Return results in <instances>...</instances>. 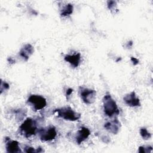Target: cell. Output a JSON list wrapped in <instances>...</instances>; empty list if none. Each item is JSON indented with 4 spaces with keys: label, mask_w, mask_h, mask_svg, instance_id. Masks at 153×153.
<instances>
[{
    "label": "cell",
    "mask_w": 153,
    "mask_h": 153,
    "mask_svg": "<svg viewBox=\"0 0 153 153\" xmlns=\"http://www.w3.org/2000/svg\"><path fill=\"white\" fill-rule=\"evenodd\" d=\"M103 106L105 114L109 117L117 115L120 113L116 102L109 93H106L104 96L103 98Z\"/></svg>",
    "instance_id": "obj_1"
},
{
    "label": "cell",
    "mask_w": 153,
    "mask_h": 153,
    "mask_svg": "<svg viewBox=\"0 0 153 153\" xmlns=\"http://www.w3.org/2000/svg\"><path fill=\"white\" fill-rule=\"evenodd\" d=\"M36 123L31 118H27L19 127L20 134L26 138L35 135L36 133Z\"/></svg>",
    "instance_id": "obj_2"
},
{
    "label": "cell",
    "mask_w": 153,
    "mask_h": 153,
    "mask_svg": "<svg viewBox=\"0 0 153 153\" xmlns=\"http://www.w3.org/2000/svg\"><path fill=\"white\" fill-rule=\"evenodd\" d=\"M54 112L57 113L58 117L62 118L65 120L74 121L81 118V114L74 111L71 107L66 106L56 109Z\"/></svg>",
    "instance_id": "obj_3"
},
{
    "label": "cell",
    "mask_w": 153,
    "mask_h": 153,
    "mask_svg": "<svg viewBox=\"0 0 153 153\" xmlns=\"http://www.w3.org/2000/svg\"><path fill=\"white\" fill-rule=\"evenodd\" d=\"M27 102L30 104L34 111L41 110L47 105L46 99L42 96L38 94H32L27 99Z\"/></svg>",
    "instance_id": "obj_4"
},
{
    "label": "cell",
    "mask_w": 153,
    "mask_h": 153,
    "mask_svg": "<svg viewBox=\"0 0 153 153\" xmlns=\"http://www.w3.org/2000/svg\"><path fill=\"white\" fill-rule=\"evenodd\" d=\"M38 134L41 141L47 142L55 139L57 136V131L53 126H50L39 129L38 130Z\"/></svg>",
    "instance_id": "obj_5"
},
{
    "label": "cell",
    "mask_w": 153,
    "mask_h": 153,
    "mask_svg": "<svg viewBox=\"0 0 153 153\" xmlns=\"http://www.w3.org/2000/svg\"><path fill=\"white\" fill-rule=\"evenodd\" d=\"M79 92L81 99L85 104L90 105L94 102L96 97V91L94 90L80 87Z\"/></svg>",
    "instance_id": "obj_6"
},
{
    "label": "cell",
    "mask_w": 153,
    "mask_h": 153,
    "mask_svg": "<svg viewBox=\"0 0 153 153\" xmlns=\"http://www.w3.org/2000/svg\"><path fill=\"white\" fill-rule=\"evenodd\" d=\"M5 148L6 151L8 153H19L22 152L19 143L17 141L11 140L9 137L5 138Z\"/></svg>",
    "instance_id": "obj_7"
},
{
    "label": "cell",
    "mask_w": 153,
    "mask_h": 153,
    "mask_svg": "<svg viewBox=\"0 0 153 153\" xmlns=\"http://www.w3.org/2000/svg\"><path fill=\"white\" fill-rule=\"evenodd\" d=\"M123 100L126 105L131 107H136V106H140V102L139 97H137L136 93L134 91H131L130 93L126 94Z\"/></svg>",
    "instance_id": "obj_8"
},
{
    "label": "cell",
    "mask_w": 153,
    "mask_h": 153,
    "mask_svg": "<svg viewBox=\"0 0 153 153\" xmlns=\"http://www.w3.org/2000/svg\"><path fill=\"white\" fill-rule=\"evenodd\" d=\"M104 127L109 132L114 134H117L120 131L121 123L117 118H115L110 121L106 122L104 125Z\"/></svg>",
    "instance_id": "obj_9"
},
{
    "label": "cell",
    "mask_w": 153,
    "mask_h": 153,
    "mask_svg": "<svg viewBox=\"0 0 153 153\" xmlns=\"http://www.w3.org/2000/svg\"><path fill=\"white\" fill-rule=\"evenodd\" d=\"M90 134V131L88 128L82 127L78 130L75 136V140L78 145H80L82 142L87 139Z\"/></svg>",
    "instance_id": "obj_10"
},
{
    "label": "cell",
    "mask_w": 153,
    "mask_h": 153,
    "mask_svg": "<svg viewBox=\"0 0 153 153\" xmlns=\"http://www.w3.org/2000/svg\"><path fill=\"white\" fill-rule=\"evenodd\" d=\"M81 57V54L79 53H75L72 54H66L64 59L66 62L69 63L72 67L76 68L79 65Z\"/></svg>",
    "instance_id": "obj_11"
},
{
    "label": "cell",
    "mask_w": 153,
    "mask_h": 153,
    "mask_svg": "<svg viewBox=\"0 0 153 153\" xmlns=\"http://www.w3.org/2000/svg\"><path fill=\"white\" fill-rule=\"evenodd\" d=\"M33 47L30 44H27L22 48V49L19 51V54L25 61H27L29 59V57L33 54Z\"/></svg>",
    "instance_id": "obj_12"
},
{
    "label": "cell",
    "mask_w": 153,
    "mask_h": 153,
    "mask_svg": "<svg viewBox=\"0 0 153 153\" xmlns=\"http://www.w3.org/2000/svg\"><path fill=\"white\" fill-rule=\"evenodd\" d=\"M73 10H74V7L71 4H66L62 8L60 14L62 16H63V17L68 16L72 13Z\"/></svg>",
    "instance_id": "obj_13"
},
{
    "label": "cell",
    "mask_w": 153,
    "mask_h": 153,
    "mask_svg": "<svg viewBox=\"0 0 153 153\" xmlns=\"http://www.w3.org/2000/svg\"><path fill=\"white\" fill-rule=\"evenodd\" d=\"M140 134L144 140H148L151 137V134L145 127H142L140 129Z\"/></svg>",
    "instance_id": "obj_14"
},
{
    "label": "cell",
    "mask_w": 153,
    "mask_h": 153,
    "mask_svg": "<svg viewBox=\"0 0 153 153\" xmlns=\"http://www.w3.org/2000/svg\"><path fill=\"white\" fill-rule=\"evenodd\" d=\"M44 150L41 148L39 147L37 149H35L34 148L30 147L29 146H26L25 147V152L27 153H32V152H43Z\"/></svg>",
    "instance_id": "obj_15"
},
{
    "label": "cell",
    "mask_w": 153,
    "mask_h": 153,
    "mask_svg": "<svg viewBox=\"0 0 153 153\" xmlns=\"http://www.w3.org/2000/svg\"><path fill=\"white\" fill-rule=\"evenodd\" d=\"M152 150L151 146H141L139 148L138 152L140 153H148L151 152Z\"/></svg>",
    "instance_id": "obj_16"
},
{
    "label": "cell",
    "mask_w": 153,
    "mask_h": 153,
    "mask_svg": "<svg viewBox=\"0 0 153 153\" xmlns=\"http://www.w3.org/2000/svg\"><path fill=\"white\" fill-rule=\"evenodd\" d=\"M107 5L109 10H110L111 11H115L117 10V2L114 1H108L107 2Z\"/></svg>",
    "instance_id": "obj_17"
},
{
    "label": "cell",
    "mask_w": 153,
    "mask_h": 153,
    "mask_svg": "<svg viewBox=\"0 0 153 153\" xmlns=\"http://www.w3.org/2000/svg\"><path fill=\"white\" fill-rule=\"evenodd\" d=\"M0 91H1V94H2L3 93V91L8 90L10 88V85L8 84V83H7L5 81H2V79H1V86H0Z\"/></svg>",
    "instance_id": "obj_18"
},
{
    "label": "cell",
    "mask_w": 153,
    "mask_h": 153,
    "mask_svg": "<svg viewBox=\"0 0 153 153\" xmlns=\"http://www.w3.org/2000/svg\"><path fill=\"white\" fill-rule=\"evenodd\" d=\"M15 114L16 115V117L20 120L21 119L23 118L26 113L24 112L23 109H17V111H15Z\"/></svg>",
    "instance_id": "obj_19"
},
{
    "label": "cell",
    "mask_w": 153,
    "mask_h": 153,
    "mask_svg": "<svg viewBox=\"0 0 153 153\" xmlns=\"http://www.w3.org/2000/svg\"><path fill=\"white\" fill-rule=\"evenodd\" d=\"M72 92H73V89H72L71 88H69L68 89H67L66 92V96L67 99H69V97L71 96Z\"/></svg>",
    "instance_id": "obj_20"
},
{
    "label": "cell",
    "mask_w": 153,
    "mask_h": 153,
    "mask_svg": "<svg viewBox=\"0 0 153 153\" xmlns=\"http://www.w3.org/2000/svg\"><path fill=\"white\" fill-rule=\"evenodd\" d=\"M132 63L134 65H137L138 63H139V60L135 57H131V59H130Z\"/></svg>",
    "instance_id": "obj_21"
}]
</instances>
